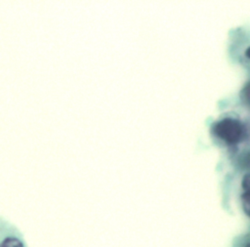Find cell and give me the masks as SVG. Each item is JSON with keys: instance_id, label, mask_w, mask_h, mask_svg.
<instances>
[{"instance_id": "1", "label": "cell", "mask_w": 250, "mask_h": 247, "mask_svg": "<svg viewBox=\"0 0 250 247\" xmlns=\"http://www.w3.org/2000/svg\"><path fill=\"white\" fill-rule=\"evenodd\" d=\"M213 133L225 142L234 144L241 140L243 127L241 123L233 118H224L216 122L213 127Z\"/></svg>"}, {"instance_id": "2", "label": "cell", "mask_w": 250, "mask_h": 247, "mask_svg": "<svg viewBox=\"0 0 250 247\" xmlns=\"http://www.w3.org/2000/svg\"><path fill=\"white\" fill-rule=\"evenodd\" d=\"M241 203H242L243 211L248 217H250V193L244 192L241 195Z\"/></svg>"}, {"instance_id": "3", "label": "cell", "mask_w": 250, "mask_h": 247, "mask_svg": "<svg viewBox=\"0 0 250 247\" xmlns=\"http://www.w3.org/2000/svg\"><path fill=\"white\" fill-rule=\"evenodd\" d=\"M1 247H22V245L17 238L8 237L3 241Z\"/></svg>"}, {"instance_id": "4", "label": "cell", "mask_w": 250, "mask_h": 247, "mask_svg": "<svg viewBox=\"0 0 250 247\" xmlns=\"http://www.w3.org/2000/svg\"><path fill=\"white\" fill-rule=\"evenodd\" d=\"M242 187L246 193H250V174H247L243 177Z\"/></svg>"}, {"instance_id": "5", "label": "cell", "mask_w": 250, "mask_h": 247, "mask_svg": "<svg viewBox=\"0 0 250 247\" xmlns=\"http://www.w3.org/2000/svg\"><path fill=\"white\" fill-rule=\"evenodd\" d=\"M242 96H243V99L245 100V102L247 103V104L250 105V82L247 83L246 86L244 87L243 92H242Z\"/></svg>"}, {"instance_id": "6", "label": "cell", "mask_w": 250, "mask_h": 247, "mask_svg": "<svg viewBox=\"0 0 250 247\" xmlns=\"http://www.w3.org/2000/svg\"><path fill=\"white\" fill-rule=\"evenodd\" d=\"M245 55H246V57L247 58H249L250 59V47L246 50V52H245Z\"/></svg>"}, {"instance_id": "7", "label": "cell", "mask_w": 250, "mask_h": 247, "mask_svg": "<svg viewBox=\"0 0 250 247\" xmlns=\"http://www.w3.org/2000/svg\"><path fill=\"white\" fill-rule=\"evenodd\" d=\"M248 247H250V246H248Z\"/></svg>"}, {"instance_id": "8", "label": "cell", "mask_w": 250, "mask_h": 247, "mask_svg": "<svg viewBox=\"0 0 250 247\" xmlns=\"http://www.w3.org/2000/svg\"><path fill=\"white\" fill-rule=\"evenodd\" d=\"M0 247H1V245H0Z\"/></svg>"}]
</instances>
